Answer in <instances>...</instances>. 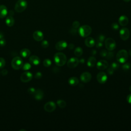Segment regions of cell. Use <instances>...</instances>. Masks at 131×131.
Here are the masks:
<instances>
[{"label": "cell", "instance_id": "5", "mask_svg": "<svg viewBox=\"0 0 131 131\" xmlns=\"http://www.w3.org/2000/svg\"><path fill=\"white\" fill-rule=\"evenodd\" d=\"M28 6V4L25 0H18L15 4L14 9L18 13L23 12L26 10Z\"/></svg>", "mask_w": 131, "mask_h": 131}, {"label": "cell", "instance_id": "9", "mask_svg": "<svg viewBox=\"0 0 131 131\" xmlns=\"http://www.w3.org/2000/svg\"><path fill=\"white\" fill-rule=\"evenodd\" d=\"M79 63V60L75 57H73L69 59L67 62V67L69 68H76Z\"/></svg>", "mask_w": 131, "mask_h": 131}, {"label": "cell", "instance_id": "34", "mask_svg": "<svg viewBox=\"0 0 131 131\" xmlns=\"http://www.w3.org/2000/svg\"><path fill=\"white\" fill-rule=\"evenodd\" d=\"M6 64V61L4 58L3 57H0V68L2 69L3 68Z\"/></svg>", "mask_w": 131, "mask_h": 131}, {"label": "cell", "instance_id": "14", "mask_svg": "<svg viewBox=\"0 0 131 131\" xmlns=\"http://www.w3.org/2000/svg\"><path fill=\"white\" fill-rule=\"evenodd\" d=\"M33 37L36 41H40L43 40L44 35L41 31L39 30H37L34 32V33H33Z\"/></svg>", "mask_w": 131, "mask_h": 131}, {"label": "cell", "instance_id": "53", "mask_svg": "<svg viewBox=\"0 0 131 131\" xmlns=\"http://www.w3.org/2000/svg\"><path fill=\"white\" fill-rule=\"evenodd\" d=\"M129 90L130 92H131V85L129 86Z\"/></svg>", "mask_w": 131, "mask_h": 131}, {"label": "cell", "instance_id": "37", "mask_svg": "<svg viewBox=\"0 0 131 131\" xmlns=\"http://www.w3.org/2000/svg\"><path fill=\"white\" fill-rule=\"evenodd\" d=\"M107 52L104 49L101 50L100 52V55L102 57H105L107 55Z\"/></svg>", "mask_w": 131, "mask_h": 131}, {"label": "cell", "instance_id": "1", "mask_svg": "<svg viewBox=\"0 0 131 131\" xmlns=\"http://www.w3.org/2000/svg\"><path fill=\"white\" fill-rule=\"evenodd\" d=\"M54 60L56 66L61 67L66 64L67 58L64 53L61 52H58L54 55Z\"/></svg>", "mask_w": 131, "mask_h": 131}, {"label": "cell", "instance_id": "19", "mask_svg": "<svg viewBox=\"0 0 131 131\" xmlns=\"http://www.w3.org/2000/svg\"><path fill=\"white\" fill-rule=\"evenodd\" d=\"M8 13V11L7 7L3 5H0V18H4L5 17Z\"/></svg>", "mask_w": 131, "mask_h": 131}, {"label": "cell", "instance_id": "16", "mask_svg": "<svg viewBox=\"0 0 131 131\" xmlns=\"http://www.w3.org/2000/svg\"><path fill=\"white\" fill-rule=\"evenodd\" d=\"M29 60L31 64L34 66H37L40 62V58L36 55H32L31 57H30Z\"/></svg>", "mask_w": 131, "mask_h": 131}, {"label": "cell", "instance_id": "54", "mask_svg": "<svg viewBox=\"0 0 131 131\" xmlns=\"http://www.w3.org/2000/svg\"><path fill=\"white\" fill-rule=\"evenodd\" d=\"M21 130H24V131H26L25 129H20L19 131H21Z\"/></svg>", "mask_w": 131, "mask_h": 131}, {"label": "cell", "instance_id": "42", "mask_svg": "<svg viewBox=\"0 0 131 131\" xmlns=\"http://www.w3.org/2000/svg\"><path fill=\"white\" fill-rule=\"evenodd\" d=\"M107 72L109 75H113L114 72V70L110 67L107 70Z\"/></svg>", "mask_w": 131, "mask_h": 131}, {"label": "cell", "instance_id": "52", "mask_svg": "<svg viewBox=\"0 0 131 131\" xmlns=\"http://www.w3.org/2000/svg\"><path fill=\"white\" fill-rule=\"evenodd\" d=\"M123 1H124V2H129L130 0H123Z\"/></svg>", "mask_w": 131, "mask_h": 131}, {"label": "cell", "instance_id": "49", "mask_svg": "<svg viewBox=\"0 0 131 131\" xmlns=\"http://www.w3.org/2000/svg\"><path fill=\"white\" fill-rule=\"evenodd\" d=\"M79 62H81V63H84V59H83V58L80 59L79 60Z\"/></svg>", "mask_w": 131, "mask_h": 131}, {"label": "cell", "instance_id": "44", "mask_svg": "<svg viewBox=\"0 0 131 131\" xmlns=\"http://www.w3.org/2000/svg\"><path fill=\"white\" fill-rule=\"evenodd\" d=\"M8 71L6 69H3L1 71V74H2V75L5 76V75H6L8 74Z\"/></svg>", "mask_w": 131, "mask_h": 131}, {"label": "cell", "instance_id": "25", "mask_svg": "<svg viewBox=\"0 0 131 131\" xmlns=\"http://www.w3.org/2000/svg\"><path fill=\"white\" fill-rule=\"evenodd\" d=\"M74 53L77 57H80L83 54V50L81 47H78L75 49Z\"/></svg>", "mask_w": 131, "mask_h": 131}, {"label": "cell", "instance_id": "41", "mask_svg": "<svg viewBox=\"0 0 131 131\" xmlns=\"http://www.w3.org/2000/svg\"><path fill=\"white\" fill-rule=\"evenodd\" d=\"M6 41L4 38H3L0 39V46L4 47L6 45Z\"/></svg>", "mask_w": 131, "mask_h": 131}, {"label": "cell", "instance_id": "43", "mask_svg": "<svg viewBox=\"0 0 131 131\" xmlns=\"http://www.w3.org/2000/svg\"><path fill=\"white\" fill-rule=\"evenodd\" d=\"M96 46L97 48H100L103 46V43L102 42H100V41H96Z\"/></svg>", "mask_w": 131, "mask_h": 131}, {"label": "cell", "instance_id": "11", "mask_svg": "<svg viewBox=\"0 0 131 131\" xmlns=\"http://www.w3.org/2000/svg\"><path fill=\"white\" fill-rule=\"evenodd\" d=\"M97 80L98 82L101 84H104L106 82L107 79V76L104 72H100L97 75Z\"/></svg>", "mask_w": 131, "mask_h": 131}, {"label": "cell", "instance_id": "31", "mask_svg": "<svg viewBox=\"0 0 131 131\" xmlns=\"http://www.w3.org/2000/svg\"><path fill=\"white\" fill-rule=\"evenodd\" d=\"M111 67L115 71V70H117L119 68V64L117 63V62H113L111 65Z\"/></svg>", "mask_w": 131, "mask_h": 131}, {"label": "cell", "instance_id": "32", "mask_svg": "<svg viewBox=\"0 0 131 131\" xmlns=\"http://www.w3.org/2000/svg\"><path fill=\"white\" fill-rule=\"evenodd\" d=\"M105 39V36L102 34H100L98 35L96 38V41H100L103 42Z\"/></svg>", "mask_w": 131, "mask_h": 131}, {"label": "cell", "instance_id": "45", "mask_svg": "<svg viewBox=\"0 0 131 131\" xmlns=\"http://www.w3.org/2000/svg\"><path fill=\"white\" fill-rule=\"evenodd\" d=\"M126 100H127V101L131 104V94H129L127 95V97H126Z\"/></svg>", "mask_w": 131, "mask_h": 131}, {"label": "cell", "instance_id": "51", "mask_svg": "<svg viewBox=\"0 0 131 131\" xmlns=\"http://www.w3.org/2000/svg\"><path fill=\"white\" fill-rule=\"evenodd\" d=\"M130 56H131V49H130L129 50V51H128V53Z\"/></svg>", "mask_w": 131, "mask_h": 131}, {"label": "cell", "instance_id": "47", "mask_svg": "<svg viewBox=\"0 0 131 131\" xmlns=\"http://www.w3.org/2000/svg\"><path fill=\"white\" fill-rule=\"evenodd\" d=\"M92 53V55H96V53H97V51L95 50H92V52H91Z\"/></svg>", "mask_w": 131, "mask_h": 131}, {"label": "cell", "instance_id": "48", "mask_svg": "<svg viewBox=\"0 0 131 131\" xmlns=\"http://www.w3.org/2000/svg\"><path fill=\"white\" fill-rule=\"evenodd\" d=\"M8 13H9V15H11V16H12V15L14 14V12H13L12 10L9 11V12Z\"/></svg>", "mask_w": 131, "mask_h": 131}, {"label": "cell", "instance_id": "38", "mask_svg": "<svg viewBox=\"0 0 131 131\" xmlns=\"http://www.w3.org/2000/svg\"><path fill=\"white\" fill-rule=\"evenodd\" d=\"M112 28L113 29V30H118L119 28V26L118 25V24L116 23H114L112 24Z\"/></svg>", "mask_w": 131, "mask_h": 131}, {"label": "cell", "instance_id": "27", "mask_svg": "<svg viewBox=\"0 0 131 131\" xmlns=\"http://www.w3.org/2000/svg\"><path fill=\"white\" fill-rule=\"evenodd\" d=\"M31 63H29V62H26L23 64L21 68L24 71H28V70H30L31 69Z\"/></svg>", "mask_w": 131, "mask_h": 131}, {"label": "cell", "instance_id": "18", "mask_svg": "<svg viewBox=\"0 0 131 131\" xmlns=\"http://www.w3.org/2000/svg\"><path fill=\"white\" fill-rule=\"evenodd\" d=\"M33 96L34 97L35 100H41L43 97V93L42 91L40 89L36 90Z\"/></svg>", "mask_w": 131, "mask_h": 131}, {"label": "cell", "instance_id": "22", "mask_svg": "<svg viewBox=\"0 0 131 131\" xmlns=\"http://www.w3.org/2000/svg\"><path fill=\"white\" fill-rule=\"evenodd\" d=\"M96 59L94 56H91L87 61V65L89 67H94L96 64Z\"/></svg>", "mask_w": 131, "mask_h": 131}, {"label": "cell", "instance_id": "4", "mask_svg": "<svg viewBox=\"0 0 131 131\" xmlns=\"http://www.w3.org/2000/svg\"><path fill=\"white\" fill-rule=\"evenodd\" d=\"M23 64L24 62L22 58L18 56L14 57L11 61V67L15 70H19L22 68Z\"/></svg>", "mask_w": 131, "mask_h": 131}, {"label": "cell", "instance_id": "29", "mask_svg": "<svg viewBox=\"0 0 131 131\" xmlns=\"http://www.w3.org/2000/svg\"><path fill=\"white\" fill-rule=\"evenodd\" d=\"M122 68L124 71H128L130 68V64L128 62L124 63V64L122 66Z\"/></svg>", "mask_w": 131, "mask_h": 131}, {"label": "cell", "instance_id": "36", "mask_svg": "<svg viewBox=\"0 0 131 131\" xmlns=\"http://www.w3.org/2000/svg\"><path fill=\"white\" fill-rule=\"evenodd\" d=\"M36 91V89L34 88H32V87H31V88H29L28 89V92L29 94L31 95H33V94H34L35 92Z\"/></svg>", "mask_w": 131, "mask_h": 131}, {"label": "cell", "instance_id": "35", "mask_svg": "<svg viewBox=\"0 0 131 131\" xmlns=\"http://www.w3.org/2000/svg\"><path fill=\"white\" fill-rule=\"evenodd\" d=\"M80 26V23L78 21H74L72 24V27L75 29H78Z\"/></svg>", "mask_w": 131, "mask_h": 131}, {"label": "cell", "instance_id": "15", "mask_svg": "<svg viewBox=\"0 0 131 131\" xmlns=\"http://www.w3.org/2000/svg\"><path fill=\"white\" fill-rule=\"evenodd\" d=\"M68 44L65 40H60L58 41L55 45V48L56 50L61 51L67 47Z\"/></svg>", "mask_w": 131, "mask_h": 131}, {"label": "cell", "instance_id": "40", "mask_svg": "<svg viewBox=\"0 0 131 131\" xmlns=\"http://www.w3.org/2000/svg\"><path fill=\"white\" fill-rule=\"evenodd\" d=\"M42 77V73L40 72H37L35 75V78L36 79H40Z\"/></svg>", "mask_w": 131, "mask_h": 131}, {"label": "cell", "instance_id": "50", "mask_svg": "<svg viewBox=\"0 0 131 131\" xmlns=\"http://www.w3.org/2000/svg\"><path fill=\"white\" fill-rule=\"evenodd\" d=\"M3 37H4V34L1 32H0V39L3 38Z\"/></svg>", "mask_w": 131, "mask_h": 131}, {"label": "cell", "instance_id": "6", "mask_svg": "<svg viewBox=\"0 0 131 131\" xmlns=\"http://www.w3.org/2000/svg\"><path fill=\"white\" fill-rule=\"evenodd\" d=\"M104 45L106 49L110 51L114 50L116 47V43L115 40L112 38H107L104 41Z\"/></svg>", "mask_w": 131, "mask_h": 131}, {"label": "cell", "instance_id": "21", "mask_svg": "<svg viewBox=\"0 0 131 131\" xmlns=\"http://www.w3.org/2000/svg\"><path fill=\"white\" fill-rule=\"evenodd\" d=\"M31 54V52L27 48H24L21 50V51H20V55L21 56V57H23V58H27Z\"/></svg>", "mask_w": 131, "mask_h": 131}, {"label": "cell", "instance_id": "3", "mask_svg": "<svg viewBox=\"0 0 131 131\" xmlns=\"http://www.w3.org/2000/svg\"><path fill=\"white\" fill-rule=\"evenodd\" d=\"M92 30V28L90 26L85 25L79 28L78 33L82 37H86L91 34Z\"/></svg>", "mask_w": 131, "mask_h": 131}, {"label": "cell", "instance_id": "23", "mask_svg": "<svg viewBox=\"0 0 131 131\" xmlns=\"http://www.w3.org/2000/svg\"><path fill=\"white\" fill-rule=\"evenodd\" d=\"M6 24L8 27H12L14 24V19L12 16L9 15L6 18Z\"/></svg>", "mask_w": 131, "mask_h": 131}, {"label": "cell", "instance_id": "24", "mask_svg": "<svg viewBox=\"0 0 131 131\" xmlns=\"http://www.w3.org/2000/svg\"><path fill=\"white\" fill-rule=\"evenodd\" d=\"M79 79L76 77H71L68 79V83L72 86H76L79 83Z\"/></svg>", "mask_w": 131, "mask_h": 131}, {"label": "cell", "instance_id": "46", "mask_svg": "<svg viewBox=\"0 0 131 131\" xmlns=\"http://www.w3.org/2000/svg\"><path fill=\"white\" fill-rule=\"evenodd\" d=\"M67 47L69 50H73L74 48V45L73 43H70L68 45Z\"/></svg>", "mask_w": 131, "mask_h": 131}, {"label": "cell", "instance_id": "28", "mask_svg": "<svg viewBox=\"0 0 131 131\" xmlns=\"http://www.w3.org/2000/svg\"><path fill=\"white\" fill-rule=\"evenodd\" d=\"M52 64V62L49 59H45L43 61V64L45 67H49Z\"/></svg>", "mask_w": 131, "mask_h": 131}, {"label": "cell", "instance_id": "10", "mask_svg": "<svg viewBox=\"0 0 131 131\" xmlns=\"http://www.w3.org/2000/svg\"><path fill=\"white\" fill-rule=\"evenodd\" d=\"M56 105L54 102L49 101L44 105V110L47 112H52L56 109Z\"/></svg>", "mask_w": 131, "mask_h": 131}, {"label": "cell", "instance_id": "20", "mask_svg": "<svg viewBox=\"0 0 131 131\" xmlns=\"http://www.w3.org/2000/svg\"><path fill=\"white\" fill-rule=\"evenodd\" d=\"M85 46L89 48H92L95 45V41L94 39L91 37H88L84 41Z\"/></svg>", "mask_w": 131, "mask_h": 131}, {"label": "cell", "instance_id": "12", "mask_svg": "<svg viewBox=\"0 0 131 131\" xmlns=\"http://www.w3.org/2000/svg\"><path fill=\"white\" fill-rule=\"evenodd\" d=\"M92 78V75L90 73L88 72H85L82 73L80 76V79L81 81L84 83H88L90 81Z\"/></svg>", "mask_w": 131, "mask_h": 131}, {"label": "cell", "instance_id": "2", "mask_svg": "<svg viewBox=\"0 0 131 131\" xmlns=\"http://www.w3.org/2000/svg\"><path fill=\"white\" fill-rule=\"evenodd\" d=\"M128 57V52L124 49L119 50L116 55V59L117 61L121 63H125Z\"/></svg>", "mask_w": 131, "mask_h": 131}, {"label": "cell", "instance_id": "17", "mask_svg": "<svg viewBox=\"0 0 131 131\" xmlns=\"http://www.w3.org/2000/svg\"><path fill=\"white\" fill-rule=\"evenodd\" d=\"M129 20L128 17L125 16V15H122L120 16L118 19V22L119 24L121 26H126L128 23Z\"/></svg>", "mask_w": 131, "mask_h": 131}, {"label": "cell", "instance_id": "8", "mask_svg": "<svg viewBox=\"0 0 131 131\" xmlns=\"http://www.w3.org/2000/svg\"><path fill=\"white\" fill-rule=\"evenodd\" d=\"M120 38L123 40H126L129 37V31L127 28H122L119 31Z\"/></svg>", "mask_w": 131, "mask_h": 131}, {"label": "cell", "instance_id": "13", "mask_svg": "<svg viewBox=\"0 0 131 131\" xmlns=\"http://www.w3.org/2000/svg\"><path fill=\"white\" fill-rule=\"evenodd\" d=\"M108 66L107 61L105 60H100L96 63V67L99 70H104Z\"/></svg>", "mask_w": 131, "mask_h": 131}, {"label": "cell", "instance_id": "26", "mask_svg": "<svg viewBox=\"0 0 131 131\" xmlns=\"http://www.w3.org/2000/svg\"><path fill=\"white\" fill-rule=\"evenodd\" d=\"M57 104L58 106L60 108H64L67 105L66 101L63 100H58L57 101Z\"/></svg>", "mask_w": 131, "mask_h": 131}, {"label": "cell", "instance_id": "7", "mask_svg": "<svg viewBox=\"0 0 131 131\" xmlns=\"http://www.w3.org/2000/svg\"><path fill=\"white\" fill-rule=\"evenodd\" d=\"M32 74L30 72L26 71L21 74L20 79L23 82H28L32 79Z\"/></svg>", "mask_w": 131, "mask_h": 131}, {"label": "cell", "instance_id": "39", "mask_svg": "<svg viewBox=\"0 0 131 131\" xmlns=\"http://www.w3.org/2000/svg\"><path fill=\"white\" fill-rule=\"evenodd\" d=\"M77 29H75V28H72L70 30V33L73 35H76L77 34Z\"/></svg>", "mask_w": 131, "mask_h": 131}, {"label": "cell", "instance_id": "33", "mask_svg": "<svg viewBox=\"0 0 131 131\" xmlns=\"http://www.w3.org/2000/svg\"><path fill=\"white\" fill-rule=\"evenodd\" d=\"M113 57H114V53L111 52V51L107 52V55H106V56L105 57V58L107 59H108V60L112 59V58H113Z\"/></svg>", "mask_w": 131, "mask_h": 131}, {"label": "cell", "instance_id": "30", "mask_svg": "<svg viewBox=\"0 0 131 131\" xmlns=\"http://www.w3.org/2000/svg\"><path fill=\"white\" fill-rule=\"evenodd\" d=\"M49 43L47 40H42L41 42V46L43 48H47L49 47Z\"/></svg>", "mask_w": 131, "mask_h": 131}]
</instances>
